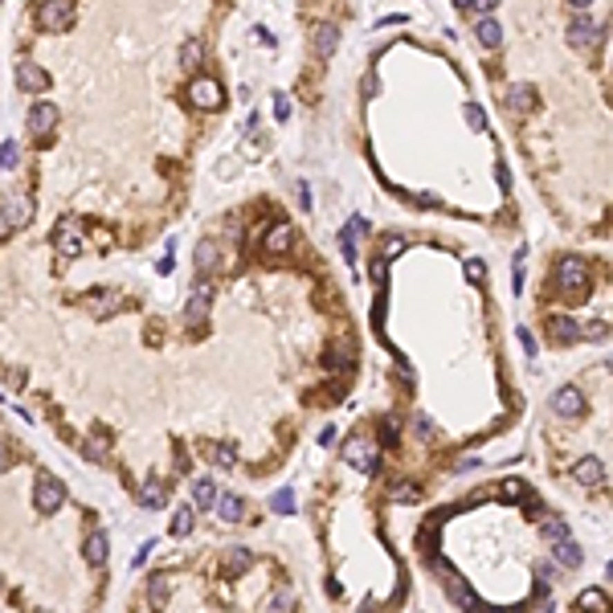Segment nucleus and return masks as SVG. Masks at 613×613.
<instances>
[{
  "mask_svg": "<svg viewBox=\"0 0 613 613\" xmlns=\"http://www.w3.org/2000/svg\"><path fill=\"white\" fill-rule=\"evenodd\" d=\"M556 278H560V291H565L569 299H585V291H589V266H585V258H576V254L560 258Z\"/></svg>",
  "mask_w": 613,
  "mask_h": 613,
  "instance_id": "f257e3e1",
  "label": "nucleus"
},
{
  "mask_svg": "<svg viewBox=\"0 0 613 613\" xmlns=\"http://www.w3.org/2000/svg\"><path fill=\"white\" fill-rule=\"evenodd\" d=\"M37 25L49 33H66L74 25V4L70 0H45L42 12H37Z\"/></svg>",
  "mask_w": 613,
  "mask_h": 613,
  "instance_id": "f03ea898",
  "label": "nucleus"
},
{
  "mask_svg": "<svg viewBox=\"0 0 613 613\" xmlns=\"http://www.w3.org/2000/svg\"><path fill=\"white\" fill-rule=\"evenodd\" d=\"M188 102L201 107V111H221V107H225V90H221L213 78H192V82H188Z\"/></svg>",
  "mask_w": 613,
  "mask_h": 613,
  "instance_id": "7ed1b4c3",
  "label": "nucleus"
},
{
  "mask_svg": "<svg viewBox=\"0 0 613 613\" xmlns=\"http://www.w3.org/2000/svg\"><path fill=\"white\" fill-rule=\"evenodd\" d=\"M344 462H351L360 475H376L381 470V458H376V446L364 438H351L348 446H344Z\"/></svg>",
  "mask_w": 613,
  "mask_h": 613,
  "instance_id": "20e7f679",
  "label": "nucleus"
},
{
  "mask_svg": "<svg viewBox=\"0 0 613 613\" xmlns=\"http://www.w3.org/2000/svg\"><path fill=\"white\" fill-rule=\"evenodd\" d=\"M33 503H37V511H57L62 503H66V486L53 479V475H37V486H33Z\"/></svg>",
  "mask_w": 613,
  "mask_h": 613,
  "instance_id": "39448f33",
  "label": "nucleus"
},
{
  "mask_svg": "<svg viewBox=\"0 0 613 613\" xmlns=\"http://www.w3.org/2000/svg\"><path fill=\"white\" fill-rule=\"evenodd\" d=\"M605 37V29L593 21V17H572L569 25V45H576V49H589V45H597Z\"/></svg>",
  "mask_w": 613,
  "mask_h": 613,
  "instance_id": "423d86ee",
  "label": "nucleus"
},
{
  "mask_svg": "<svg viewBox=\"0 0 613 613\" xmlns=\"http://www.w3.org/2000/svg\"><path fill=\"white\" fill-rule=\"evenodd\" d=\"M368 233V221L364 217H351L344 229H340V250H344V262H356V254H360V237Z\"/></svg>",
  "mask_w": 613,
  "mask_h": 613,
  "instance_id": "0eeeda50",
  "label": "nucleus"
},
{
  "mask_svg": "<svg viewBox=\"0 0 613 613\" xmlns=\"http://www.w3.org/2000/svg\"><path fill=\"white\" fill-rule=\"evenodd\" d=\"M17 86L25 90V94H42L49 86V74H45L37 62H21L17 66Z\"/></svg>",
  "mask_w": 613,
  "mask_h": 613,
  "instance_id": "6e6552de",
  "label": "nucleus"
},
{
  "mask_svg": "<svg viewBox=\"0 0 613 613\" xmlns=\"http://www.w3.org/2000/svg\"><path fill=\"white\" fill-rule=\"evenodd\" d=\"M552 413H560V417H580L585 413V396H580V389H556L552 393Z\"/></svg>",
  "mask_w": 613,
  "mask_h": 613,
  "instance_id": "1a4fd4ad",
  "label": "nucleus"
},
{
  "mask_svg": "<svg viewBox=\"0 0 613 613\" xmlns=\"http://www.w3.org/2000/svg\"><path fill=\"white\" fill-rule=\"evenodd\" d=\"M53 127H57V107L53 102H37L29 111V131L42 139V135H53Z\"/></svg>",
  "mask_w": 613,
  "mask_h": 613,
  "instance_id": "9d476101",
  "label": "nucleus"
},
{
  "mask_svg": "<svg viewBox=\"0 0 613 613\" xmlns=\"http://www.w3.org/2000/svg\"><path fill=\"white\" fill-rule=\"evenodd\" d=\"M311 42H315V53H319V57H331V53H336V45H340V29H336V21H319V25H315V33H311Z\"/></svg>",
  "mask_w": 613,
  "mask_h": 613,
  "instance_id": "9b49d317",
  "label": "nucleus"
},
{
  "mask_svg": "<svg viewBox=\"0 0 613 613\" xmlns=\"http://www.w3.org/2000/svg\"><path fill=\"white\" fill-rule=\"evenodd\" d=\"M53 246H57L62 254H78V250H82V229L66 217L62 225H57V233H53Z\"/></svg>",
  "mask_w": 613,
  "mask_h": 613,
  "instance_id": "f8f14e48",
  "label": "nucleus"
},
{
  "mask_svg": "<svg viewBox=\"0 0 613 613\" xmlns=\"http://www.w3.org/2000/svg\"><path fill=\"white\" fill-rule=\"evenodd\" d=\"M572 479L580 482V486H601V482H605V462H597V458H580V462L572 466Z\"/></svg>",
  "mask_w": 613,
  "mask_h": 613,
  "instance_id": "ddd939ff",
  "label": "nucleus"
},
{
  "mask_svg": "<svg viewBox=\"0 0 613 613\" xmlns=\"http://www.w3.org/2000/svg\"><path fill=\"white\" fill-rule=\"evenodd\" d=\"M164 503H168V486H164V479H147L143 486H139V507L160 511Z\"/></svg>",
  "mask_w": 613,
  "mask_h": 613,
  "instance_id": "4468645a",
  "label": "nucleus"
},
{
  "mask_svg": "<svg viewBox=\"0 0 613 613\" xmlns=\"http://www.w3.org/2000/svg\"><path fill=\"white\" fill-rule=\"evenodd\" d=\"M209 299H213V286H209V282H196L192 299H188V306H184V319H188V323H201V319H205V306H209Z\"/></svg>",
  "mask_w": 613,
  "mask_h": 613,
  "instance_id": "2eb2a0df",
  "label": "nucleus"
},
{
  "mask_svg": "<svg viewBox=\"0 0 613 613\" xmlns=\"http://www.w3.org/2000/svg\"><path fill=\"white\" fill-rule=\"evenodd\" d=\"M552 552H556V560H560L565 569H580V560H585V556H580V548L572 544V536H560V540L552 544Z\"/></svg>",
  "mask_w": 613,
  "mask_h": 613,
  "instance_id": "dca6fc26",
  "label": "nucleus"
},
{
  "mask_svg": "<svg viewBox=\"0 0 613 613\" xmlns=\"http://www.w3.org/2000/svg\"><path fill=\"white\" fill-rule=\"evenodd\" d=\"M82 556H86L90 565H107V556H111V544H107V536H102V531H94V536L86 540Z\"/></svg>",
  "mask_w": 613,
  "mask_h": 613,
  "instance_id": "f3484780",
  "label": "nucleus"
},
{
  "mask_svg": "<svg viewBox=\"0 0 613 613\" xmlns=\"http://www.w3.org/2000/svg\"><path fill=\"white\" fill-rule=\"evenodd\" d=\"M291 237H295L291 225H274V229L266 233V250H270V254H286V250H291Z\"/></svg>",
  "mask_w": 613,
  "mask_h": 613,
  "instance_id": "a211bd4d",
  "label": "nucleus"
},
{
  "mask_svg": "<svg viewBox=\"0 0 613 613\" xmlns=\"http://www.w3.org/2000/svg\"><path fill=\"white\" fill-rule=\"evenodd\" d=\"M475 33H479V42L486 45V49H499V42H503V29H499V21H495V17H482Z\"/></svg>",
  "mask_w": 613,
  "mask_h": 613,
  "instance_id": "6ab92c4d",
  "label": "nucleus"
},
{
  "mask_svg": "<svg viewBox=\"0 0 613 613\" xmlns=\"http://www.w3.org/2000/svg\"><path fill=\"white\" fill-rule=\"evenodd\" d=\"M192 503H196V507H205V511L217 503V486H213V479H201L196 486H192Z\"/></svg>",
  "mask_w": 613,
  "mask_h": 613,
  "instance_id": "aec40b11",
  "label": "nucleus"
},
{
  "mask_svg": "<svg viewBox=\"0 0 613 613\" xmlns=\"http://www.w3.org/2000/svg\"><path fill=\"white\" fill-rule=\"evenodd\" d=\"M540 536H544V540H548V544H556V540H560V536H569V527L560 524V520H556V515H540Z\"/></svg>",
  "mask_w": 613,
  "mask_h": 613,
  "instance_id": "412c9836",
  "label": "nucleus"
},
{
  "mask_svg": "<svg viewBox=\"0 0 613 613\" xmlns=\"http://www.w3.org/2000/svg\"><path fill=\"white\" fill-rule=\"evenodd\" d=\"M192 524H196V511H192V507H176V515H172V536H188V531H192Z\"/></svg>",
  "mask_w": 613,
  "mask_h": 613,
  "instance_id": "4be33fe9",
  "label": "nucleus"
},
{
  "mask_svg": "<svg viewBox=\"0 0 613 613\" xmlns=\"http://www.w3.org/2000/svg\"><path fill=\"white\" fill-rule=\"evenodd\" d=\"M552 336H556L560 344H572V340L580 336V327H576V323H572L569 315H565V319H552Z\"/></svg>",
  "mask_w": 613,
  "mask_h": 613,
  "instance_id": "5701e85b",
  "label": "nucleus"
},
{
  "mask_svg": "<svg viewBox=\"0 0 613 613\" xmlns=\"http://www.w3.org/2000/svg\"><path fill=\"white\" fill-rule=\"evenodd\" d=\"M217 511L225 524H233V520H241V499H233V495H221L217 499Z\"/></svg>",
  "mask_w": 613,
  "mask_h": 613,
  "instance_id": "b1692460",
  "label": "nucleus"
},
{
  "mask_svg": "<svg viewBox=\"0 0 613 613\" xmlns=\"http://www.w3.org/2000/svg\"><path fill=\"white\" fill-rule=\"evenodd\" d=\"M511 111H531L536 107V94H531V86H511Z\"/></svg>",
  "mask_w": 613,
  "mask_h": 613,
  "instance_id": "393cba45",
  "label": "nucleus"
},
{
  "mask_svg": "<svg viewBox=\"0 0 613 613\" xmlns=\"http://www.w3.org/2000/svg\"><path fill=\"white\" fill-rule=\"evenodd\" d=\"M351 364H356V356H351L348 344H340V348L327 351V368H351Z\"/></svg>",
  "mask_w": 613,
  "mask_h": 613,
  "instance_id": "a878e982",
  "label": "nucleus"
},
{
  "mask_svg": "<svg viewBox=\"0 0 613 613\" xmlns=\"http://www.w3.org/2000/svg\"><path fill=\"white\" fill-rule=\"evenodd\" d=\"M115 303H119V299H115V295H107V291H94V295H86V299H82V306H90V311H102V315H107Z\"/></svg>",
  "mask_w": 613,
  "mask_h": 613,
  "instance_id": "bb28decb",
  "label": "nucleus"
},
{
  "mask_svg": "<svg viewBox=\"0 0 613 613\" xmlns=\"http://www.w3.org/2000/svg\"><path fill=\"white\" fill-rule=\"evenodd\" d=\"M274 511H278V515H291V511H295V491H291V486L274 491Z\"/></svg>",
  "mask_w": 613,
  "mask_h": 613,
  "instance_id": "cd10ccee",
  "label": "nucleus"
},
{
  "mask_svg": "<svg viewBox=\"0 0 613 613\" xmlns=\"http://www.w3.org/2000/svg\"><path fill=\"white\" fill-rule=\"evenodd\" d=\"M201 57H205V53H201V42H188L184 45V53H180V66H184V70H196Z\"/></svg>",
  "mask_w": 613,
  "mask_h": 613,
  "instance_id": "c85d7f7f",
  "label": "nucleus"
},
{
  "mask_svg": "<svg viewBox=\"0 0 613 613\" xmlns=\"http://www.w3.org/2000/svg\"><path fill=\"white\" fill-rule=\"evenodd\" d=\"M225 565H229V572H246V569H250V565H254V556H250L246 548H233Z\"/></svg>",
  "mask_w": 613,
  "mask_h": 613,
  "instance_id": "c756f323",
  "label": "nucleus"
},
{
  "mask_svg": "<svg viewBox=\"0 0 613 613\" xmlns=\"http://www.w3.org/2000/svg\"><path fill=\"white\" fill-rule=\"evenodd\" d=\"M164 601H168V576L156 572L152 576V605H164Z\"/></svg>",
  "mask_w": 613,
  "mask_h": 613,
  "instance_id": "7c9ffc66",
  "label": "nucleus"
},
{
  "mask_svg": "<svg viewBox=\"0 0 613 613\" xmlns=\"http://www.w3.org/2000/svg\"><path fill=\"white\" fill-rule=\"evenodd\" d=\"M17 160H21V147L8 139V143H0V168H17Z\"/></svg>",
  "mask_w": 613,
  "mask_h": 613,
  "instance_id": "2f4dec72",
  "label": "nucleus"
},
{
  "mask_svg": "<svg viewBox=\"0 0 613 613\" xmlns=\"http://www.w3.org/2000/svg\"><path fill=\"white\" fill-rule=\"evenodd\" d=\"M576 605H580V610H593V605H597V610H605V593L589 589V593H580V601H576Z\"/></svg>",
  "mask_w": 613,
  "mask_h": 613,
  "instance_id": "473e14b6",
  "label": "nucleus"
},
{
  "mask_svg": "<svg viewBox=\"0 0 613 613\" xmlns=\"http://www.w3.org/2000/svg\"><path fill=\"white\" fill-rule=\"evenodd\" d=\"M196 266H201V270H213V266H217V250H213V246H201V250H196Z\"/></svg>",
  "mask_w": 613,
  "mask_h": 613,
  "instance_id": "72a5a7b5",
  "label": "nucleus"
},
{
  "mask_svg": "<svg viewBox=\"0 0 613 613\" xmlns=\"http://www.w3.org/2000/svg\"><path fill=\"white\" fill-rule=\"evenodd\" d=\"M466 123H470L475 131H486V115H482V107H475V102L466 107Z\"/></svg>",
  "mask_w": 613,
  "mask_h": 613,
  "instance_id": "f704fd0d",
  "label": "nucleus"
},
{
  "mask_svg": "<svg viewBox=\"0 0 613 613\" xmlns=\"http://www.w3.org/2000/svg\"><path fill=\"white\" fill-rule=\"evenodd\" d=\"M217 462H221V466H233V462H237V450H233L229 441H221V446H217Z\"/></svg>",
  "mask_w": 613,
  "mask_h": 613,
  "instance_id": "c9c22d12",
  "label": "nucleus"
},
{
  "mask_svg": "<svg viewBox=\"0 0 613 613\" xmlns=\"http://www.w3.org/2000/svg\"><path fill=\"white\" fill-rule=\"evenodd\" d=\"M503 499H524V482L507 479V482H503Z\"/></svg>",
  "mask_w": 613,
  "mask_h": 613,
  "instance_id": "e433bc0d",
  "label": "nucleus"
},
{
  "mask_svg": "<svg viewBox=\"0 0 613 613\" xmlns=\"http://www.w3.org/2000/svg\"><path fill=\"white\" fill-rule=\"evenodd\" d=\"M381 446H396V421H381Z\"/></svg>",
  "mask_w": 613,
  "mask_h": 613,
  "instance_id": "4c0bfd02",
  "label": "nucleus"
},
{
  "mask_svg": "<svg viewBox=\"0 0 613 613\" xmlns=\"http://www.w3.org/2000/svg\"><path fill=\"white\" fill-rule=\"evenodd\" d=\"M466 278H475V282H482V278H486V266H482L479 258H470V262H466Z\"/></svg>",
  "mask_w": 613,
  "mask_h": 613,
  "instance_id": "58836bf2",
  "label": "nucleus"
},
{
  "mask_svg": "<svg viewBox=\"0 0 613 613\" xmlns=\"http://www.w3.org/2000/svg\"><path fill=\"white\" fill-rule=\"evenodd\" d=\"M274 115H278V119L291 115V98H286V94H274Z\"/></svg>",
  "mask_w": 613,
  "mask_h": 613,
  "instance_id": "ea45409f",
  "label": "nucleus"
},
{
  "mask_svg": "<svg viewBox=\"0 0 613 613\" xmlns=\"http://www.w3.org/2000/svg\"><path fill=\"white\" fill-rule=\"evenodd\" d=\"M401 250H405V241H401V237H389V241H385V262H389V258H396Z\"/></svg>",
  "mask_w": 613,
  "mask_h": 613,
  "instance_id": "a19ab883",
  "label": "nucleus"
},
{
  "mask_svg": "<svg viewBox=\"0 0 613 613\" xmlns=\"http://www.w3.org/2000/svg\"><path fill=\"white\" fill-rule=\"evenodd\" d=\"M393 495H396V499H417V486H409V482H396Z\"/></svg>",
  "mask_w": 613,
  "mask_h": 613,
  "instance_id": "79ce46f5",
  "label": "nucleus"
},
{
  "mask_svg": "<svg viewBox=\"0 0 613 613\" xmlns=\"http://www.w3.org/2000/svg\"><path fill=\"white\" fill-rule=\"evenodd\" d=\"M8 233H12V221H8V209H4V205H0V241H4V237H8Z\"/></svg>",
  "mask_w": 613,
  "mask_h": 613,
  "instance_id": "37998d69",
  "label": "nucleus"
},
{
  "mask_svg": "<svg viewBox=\"0 0 613 613\" xmlns=\"http://www.w3.org/2000/svg\"><path fill=\"white\" fill-rule=\"evenodd\" d=\"M520 344L527 348V356H536V340H531V331H527V327H520Z\"/></svg>",
  "mask_w": 613,
  "mask_h": 613,
  "instance_id": "c03bdc74",
  "label": "nucleus"
},
{
  "mask_svg": "<svg viewBox=\"0 0 613 613\" xmlns=\"http://www.w3.org/2000/svg\"><path fill=\"white\" fill-rule=\"evenodd\" d=\"M86 454H90V458H94V462H98V458H102V454H107V450H102V441H98V438H90Z\"/></svg>",
  "mask_w": 613,
  "mask_h": 613,
  "instance_id": "a18cd8bd",
  "label": "nucleus"
},
{
  "mask_svg": "<svg viewBox=\"0 0 613 613\" xmlns=\"http://www.w3.org/2000/svg\"><path fill=\"white\" fill-rule=\"evenodd\" d=\"M8 466H12V450L0 441V470H8Z\"/></svg>",
  "mask_w": 613,
  "mask_h": 613,
  "instance_id": "49530a36",
  "label": "nucleus"
},
{
  "mask_svg": "<svg viewBox=\"0 0 613 613\" xmlns=\"http://www.w3.org/2000/svg\"><path fill=\"white\" fill-rule=\"evenodd\" d=\"M385 270H389L385 258H376V262H372V278H376V282H385Z\"/></svg>",
  "mask_w": 613,
  "mask_h": 613,
  "instance_id": "de8ad7c7",
  "label": "nucleus"
},
{
  "mask_svg": "<svg viewBox=\"0 0 613 613\" xmlns=\"http://www.w3.org/2000/svg\"><path fill=\"white\" fill-rule=\"evenodd\" d=\"M147 552H152V544H139V552H135V560H131L135 569H139V565H143V560H147Z\"/></svg>",
  "mask_w": 613,
  "mask_h": 613,
  "instance_id": "09e8293b",
  "label": "nucleus"
},
{
  "mask_svg": "<svg viewBox=\"0 0 613 613\" xmlns=\"http://www.w3.org/2000/svg\"><path fill=\"white\" fill-rule=\"evenodd\" d=\"M495 4H499V0H470V8H479V12H491Z\"/></svg>",
  "mask_w": 613,
  "mask_h": 613,
  "instance_id": "8fccbe9b",
  "label": "nucleus"
},
{
  "mask_svg": "<svg viewBox=\"0 0 613 613\" xmlns=\"http://www.w3.org/2000/svg\"><path fill=\"white\" fill-rule=\"evenodd\" d=\"M572 8H589V4H593V0H569Z\"/></svg>",
  "mask_w": 613,
  "mask_h": 613,
  "instance_id": "3c124183",
  "label": "nucleus"
},
{
  "mask_svg": "<svg viewBox=\"0 0 613 613\" xmlns=\"http://www.w3.org/2000/svg\"><path fill=\"white\" fill-rule=\"evenodd\" d=\"M454 4H458V8H470V0H454Z\"/></svg>",
  "mask_w": 613,
  "mask_h": 613,
  "instance_id": "603ef678",
  "label": "nucleus"
}]
</instances>
